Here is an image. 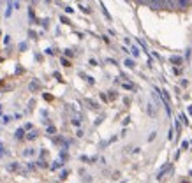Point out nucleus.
<instances>
[{
    "instance_id": "f03ea898",
    "label": "nucleus",
    "mask_w": 192,
    "mask_h": 183,
    "mask_svg": "<svg viewBox=\"0 0 192 183\" xmlns=\"http://www.w3.org/2000/svg\"><path fill=\"white\" fill-rule=\"evenodd\" d=\"M14 137H16V139H23V129H18L16 134H14Z\"/></svg>"
},
{
    "instance_id": "7ed1b4c3",
    "label": "nucleus",
    "mask_w": 192,
    "mask_h": 183,
    "mask_svg": "<svg viewBox=\"0 0 192 183\" xmlns=\"http://www.w3.org/2000/svg\"><path fill=\"white\" fill-rule=\"evenodd\" d=\"M35 134H37V132H34V130H32V132L28 134V136H27V137H28V139H35Z\"/></svg>"
},
{
    "instance_id": "20e7f679",
    "label": "nucleus",
    "mask_w": 192,
    "mask_h": 183,
    "mask_svg": "<svg viewBox=\"0 0 192 183\" xmlns=\"http://www.w3.org/2000/svg\"><path fill=\"white\" fill-rule=\"evenodd\" d=\"M0 155H5V150H4V144H0Z\"/></svg>"
},
{
    "instance_id": "f257e3e1",
    "label": "nucleus",
    "mask_w": 192,
    "mask_h": 183,
    "mask_svg": "<svg viewBox=\"0 0 192 183\" xmlns=\"http://www.w3.org/2000/svg\"><path fill=\"white\" fill-rule=\"evenodd\" d=\"M39 88V81H35V79H32V83H30V90L34 92V90H37Z\"/></svg>"
}]
</instances>
